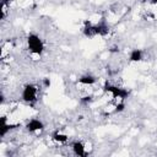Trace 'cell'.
Here are the masks:
<instances>
[{
  "instance_id": "cell-18",
  "label": "cell",
  "mask_w": 157,
  "mask_h": 157,
  "mask_svg": "<svg viewBox=\"0 0 157 157\" xmlns=\"http://www.w3.org/2000/svg\"><path fill=\"white\" fill-rule=\"evenodd\" d=\"M140 1H142V2H145V1H147V0H140Z\"/></svg>"
},
{
  "instance_id": "cell-8",
  "label": "cell",
  "mask_w": 157,
  "mask_h": 157,
  "mask_svg": "<svg viewBox=\"0 0 157 157\" xmlns=\"http://www.w3.org/2000/svg\"><path fill=\"white\" fill-rule=\"evenodd\" d=\"M97 78L93 76V75H90V74H86V75H82L80 78H78V83L81 85H85V86H91L93 83H96Z\"/></svg>"
},
{
  "instance_id": "cell-15",
  "label": "cell",
  "mask_w": 157,
  "mask_h": 157,
  "mask_svg": "<svg viewBox=\"0 0 157 157\" xmlns=\"http://www.w3.org/2000/svg\"><path fill=\"white\" fill-rule=\"evenodd\" d=\"M43 85H44V87H47V88H48V87L50 86V80H49V78H47V77H45V78H43Z\"/></svg>"
},
{
  "instance_id": "cell-3",
  "label": "cell",
  "mask_w": 157,
  "mask_h": 157,
  "mask_svg": "<svg viewBox=\"0 0 157 157\" xmlns=\"http://www.w3.org/2000/svg\"><path fill=\"white\" fill-rule=\"evenodd\" d=\"M37 87L32 83H27L23 86L22 90V99L27 103V104H33L37 102Z\"/></svg>"
},
{
  "instance_id": "cell-13",
  "label": "cell",
  "mask_w": 157,
  "mask_h": 157,
  "mask_svg": "<svg viewBox=\"0 0 157 157\" xmlns=\"http://www.w3.org/2000/svg\"><path fill=\"white\" fill-rule=\"evenodd\" d=\"M81 102L82 103H86V104L87 103H91L92 102V96H85V97H82L81 98Z\"/></svg>"
},
{
  "instance_id": "cell-11",
  "label": "cell",
  "mask_w": 157,
  "mask_h": 157,
  "mask_svg": "<svg viewBox=\"0 0 157 157\" xmlns=\"http://www.w3.org/2000/svg\"><path fill=\"white\" fill-rule=\"evenodd\" d=\"M52 137H53V140H54V141H56V142H59V144H64V142H66V141H67V139H69V136H67V135L61 134V132H59V131L53 132Z\"/></svg>"
},
{
  "instance_id": "cell-12",
  "label": "cell",
  "mask_w": 157,
  "mask_h": 157,
  "mask_svg": "<svg viewBox=\"0 0 157 157\" xmlns=\"http://www.w3.org/2000/svg\"><path fill=\"white\" fill-rule=\"evenodd\" d=\"M124 109H125V103H124V101H121V102H119V103L115 105L114 113H120V112H123Z\"/></svg>"
},
{
  "instance_id": "cell-4",
  "label": "cell",
  "mask_w": 157,
  "mask_h": 157,
  "mask_svg": "<svg viewBox=\"0 0 157 157\" xmlns=\"http://www.w3.org/2000/svg\"><path fill=\"white\" fill-rule=\"evenodd\" d=\"M18 126H20V124H7L6 123V117H1L0 118V136L4 137L10 130H13Z\"/></svg>"
},
{
  "instance_id": "cell-16",
  "label": "cell",
  "mask_w": 157,
  "mask_h": 157,
  "mask_svg": "<svg viewBox=\"0 0 157 157\" xmlns=\"http://www.w3.org/2000/svg\"><path fill=\"white\" fill-rule=\"evenodd\" d=\"M10 2H11V0H1V4L5 5V6H7Z\"/></svg>"
},
{
  "instance_id": "cell-7",
  "label": "cell",
  "mask_w": 157,
  "mask_h": 157,
  "mask_svg": "<svg viewBox=\"0 0 157 157\" xmlns=\"http://www.w3.org/2000/svg\"><path fill=\"white\" fill-rule=\"evenodd\" d=\"M72 152L78 156V157H83L86 156V151H85V145L81 142V141H75L72 142Z\"/></svg>"
},
{
  "instance_id": "cell-14",
  "label": "cell",
  "mask_w": 157,
  "mask_h": 157,
  "mask_svg": "<svg viewBox=\"0 0 157 157\" xmlns=\"http://www.w3.org/2000/svg\"><path fill=\"white\" fill-rule=\"evenodd\" d=\"M109 52H110V53H118V52H119V47H118V45H113V47H110Z\"/></svg>"
},
{
  "instance_id": "cell-1",
  "label": "cell",
  "mask_w": 157,
  "mask_h": 157,
  "mask_svg": "<svg viewBox=\"0 0 157 157\" xmlns=\"http://www.w3.org/2000/svg\"><path fill=\"white\" fill-rule=\"evenodd\" d=\"M27 45H28V49L31 50V53H33L36 55H40L44 50L43 40L36 33H29L27 36Z\"/></svg>"
},
{
  "instance_id": "cell-2",
  "label": "cell",
  "mask_w": 157,
  "mask_h": 157,
  "mask_svg": "<svg viewBox=\"0 0 157 157\" xmlns=\"http://www.w3.org/2000/svg\"><path fill=\"white\" fill-rule=\"evenodd\" d=\"M103 91L107 92V93H110L113 98H120L121 101H124L125 98L129 97L130 94V91L126 90V88H121V87H118V86H114L112 85L110 82L105 81L104 85H103Z\"/></svg>"
},
{
  "instance_id": "cell-9",
  "label": "cell",
  "mask_w": 157,
  "mask_h": 157,
  "mask_svg": "<svg viewBox=\"0 0 157 157\" xmlns=\"http://www.w3.org/2000/svg\"><path fill=\"white\" fill-rule=\"evenodd\" d=\"M142 50L141 49H132L130 52V55H129V60L131 63H137V61H141L142 60Z\"/></svg>"
},
{
  "instance_id": "cell-10",
  "label": "cell",
  "mask_w": 157,
  "mask_h": 157,
  "mask_svg": "<svg viewBox=\"0 0 157 157\" xmlns=\"http://www.w3.org/2000/svg\"><path fill=\"white\" fill-rule=\"evenodd\" d=\"M94 28H96V34L97 36H105L109 32V27L104 22H101L98 25H94Z\"/></svg>"
},
{
  "instance_id": "cell-17",
  "label": "cell",
  "mask_w": 157,
  "mask_h": 157,
  "mask_svg": "<svg viewBox=\"0 0 157 157\" xmlns=\"http://www.w3.org/2000/svg\"><path fill=\"white\" fill-rule=\"evenodd\" d=\"M151 2L152 4H157V0H151Z\"/></svg>"
},
{
  "instance_id": "cell-5",
  "label": "cell",
  "mask_w": 157,
  "mask_h": 157,
  "mask_svg": "<svg viewBox=\"0 0 157 157\" xmlns=\"http://www.w3.org/2000/svg\"><path fill=\"white\" fill-rule=\"evenodd\" d=\"M43 129H44V124L39 119H31L26 124V130L29 131V132H34V131L43 130Z\"/></svg>"
},
{
  "instance_id": "cell-6",
  "label": "cell",
  "mask_w": 157,
  "mask_h": 157,
  "mask_svg": "<svg viewBox=\"0 0 157 157\" xmlns=\"http://www.w3.org/2000/svg\"><path fill=\"white\" fill-rule=\"evenodd\" d=\"M82 32H83V36H85V37H87V38H92V37L97 36V34H96L94 25H93V23H91L90 21H85Z\"/></svg>"
}]
</instances>
